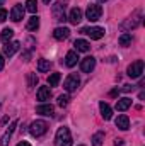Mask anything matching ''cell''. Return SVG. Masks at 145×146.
<instances>
[{
  "label": "cell",
  "instance_id": "obj_17",
  "mask_svg": "<svg viewBox=\"0 0 145 146\" xmlns=\"http://www.w3.org/2000/svg\"><path fill=\"white\" fill-rule=\"evenodd\" d=\"M68 21L72 22V24H79L80 21H82V10L79 9V7H75V9H72L70 10V15H68Z\"/></svg>",
  "mask_w": 145,
  "mask_h": 146
},
{
  "label": "cell",
  "instance_id": "obj_13",
  "mask_svg": "<svg viewBox=\"0 0 145 146\" xmlns=\"http://www.w3.org/2000/svg\"><path fill=\"white\" fill-rule=\"evenodd\" d=\"M114 122H116V127L121 129V131H126V129L130 127V119H128V115H125V114L118 115Z\"/></svg>",
  "mask_w": 145,
  "mask_h": 146
},
{
  "label": "cell",
  "instance_id": "obj_7",
  "mask_svg": "<svg viewBox=\"0 0 145 146\" xmlns=\"http://www.w3.org/2000/svg\"><path fill=\"white\" fill-rule=\"evenodd\" d=\"M53 17H55V21H58V22H63V21H67V15H65V2L63 0H60L55 7H53Z\"/></svg>",
  "mask_w": 145,
  "mask_h": 146
},
{
  "label": "cell",
  "instance_id": "obj_18",
  "mask_svg": "<svg viewBox=\"0 0 145 146\" xmlns=\"http://www.w3.org/2000/svg\"><path fill=\"white\" fill-rule=\"evenodd\" d=\"M50 97H51L50 87H39V90H38V100L44 102V100H50Z\"/></svg>",
  "mask_w": 145,
  "mask_h": 146
},
{
  "label": "cell",
  "instance_id": "obj_22",
  "mask_svg": "<svg viewBox=\"0 0 145 146\" xmlns=\"http://www.w3.org/2000/svg\"><path fill=\"white\" fill-rule=\"evenodd\" d=\"M50 68H51V63H50L48 60H44V58H41V60L38 61V72H39V73L50 72Z\"/></svg>",
  "mask_w": 145,
  "mask_h": 146
},
{
  "label": "cell",
  "instance_id": "obj_3",
  "mask_svg": "<svg viewBox=\"0 0 145 146\" xmlns=\"http://www.w3.org/2000/svg\"><path fill=\"white\" fill-rule=\"evenodd\" d=\"M101 15H103V9H101V5L92 3V5H89V7H87V10H85V17H87L91 22L99 21V19H101Z\"/></svg>",
  "mask_w": 145,
  "mask_h": 146
},
{
  "label": "cell",
  "instance_id": "obj_31",
  "mask_svg": "<svg viewBox=\"0 0 145 146\" xmlns=\"http://www.w3.org/2000/svg\"><path fill=\"white\" fill-rule=\"evenodd\" d=\"M7 19V10L5 9H0V22H3Z\"/></svg>",
  "mask_w": 145,
  "mask_h": 146
},
{
  "label": "cell",
  "instance_id": "obj_14",
  "mask_svg": "<svg viewBox=\"0 0 145 146\" xmlns=\"http://www.w3.org/2000/svg\"><path fill=\"white\" fill-rule=\"evenodd\" d=\"M68 36H70V29L68 27H56L53 31V37L58 39V41H63V39H67Z\"/></svg>",
  "mask_w": 145,
  "mask_h": 146
},
{
  "label": "cell",
  "instance_id": "obj_1",
  "mask_svg": "<svg viewBox=\"0 0 145 146\" xmlns=\"http://www.w3.org/2000/svg\"><path fill=\"white\" fill-rule=\"evenodd\" d=\"M55 146H72V136L68 127H60L55 136Z\"/></svg>",
  "mask_w": 145,
  "mask_h": 146
},
{
  "label": "cell",
  "instance_id": "obj_35",
  "mask_svg": "<svg viewBox=\"0 0 145 146\" xmlns=\"http://www.w3.org/2000/svg\"><path fill=\"white\" fill-rule=\"evenodd\" d=\"M17 146H31V145H29L28 141H21V143H19V145H17Z\"/></svg>",
  "mask_w": 145,
  "mask_h": 146
},
{
  "label": "cell",
  "instance_id": "obj_9",
  "mask_svg": "<svg viewBox=\"0 0 145 146\" xmlns=\"http://www.w3.org/2000/svg\"><path fill=\"white\" fill-rule=\"evenodd\" d=\"M94 68H96V58L87 56V58H84V60L80 61V70L84 73H91Z\"/></svg>",
  "mask_w": 145,
  "mask_h": 146
},
{
  "label": "cell",
  "instance_id": "obj_33",
  "mask_svg": "<svg viewBox=\"0 0 145 146\" xmlns=\"http://www.w3.org/2000/svg\"><path fill=\"white\" fill-rule=\"evenodd\" d=\"M123 145V139H114V146H121Z\"/></svg>",
  "mask_w": 145,
  "mask_h": 146
},
{
  "label": "cell",
  "instance_id": "obj_32",
  "mask_svg": "<svg viewBox=\"0 0 145 146\" xmlns=\"http://www.w3.org/2000/svg\"><path fill=\"white\" fill-rule=\"evenodd\" d=\"M3 66H5V60H3V56L0 54V70H3Z\"/></svg>",
  "mask_w": 145,
  "mask_h": 146
},
{
  "label": "cell",
  "instance_id": "obj_25",
  "mask_svg": "<svg viewBox=\"0 0 145 146\" xmlns=\"http://www.w3.org/2000/svg\"><path fill=\"white\" fill-rule=\"evenodd\" d=\"M103 141H104V133L99 131L92 136V146H103Z\"/></svg>",
  "mask_w": 145,
  "mask_h": 146
},
{
  "label": "cell",
  "instance_id": "obj_37",
  "mask_svg": "<svg viewBox=\"0 0 145 146\" xmlns=\"http://www.w3.org/2000/svg\"><path fill=\"white\" fill-rule=\"evenodd\" d=\"M2 3H3V0H0V5H2Z\"/></svg>",
  "mask_w": 145,
  "mask_h": 146
},
{
  "label": "cell",
  "instance_id": "obj_23",
  "mask_svg": "<svg viewBox=\"0 0 145 146\" xmlns=\"http://www.w3.org/2000/svg\"><path fill=\"white\" fill-rule=\"evenodd\" d=\"M26 27H28L29 31H38V29H39V17H38V15H33V17L28 21Z\"/></svg>",
  "mask_w": 145,
  "mask_h": 146
},
{
  "label": "cell",
  "instance_id": "obj_10",
  "mask_svg": "<svg viewBox=\"0 0 145 146\" xmlns=\"http://www.w3.org/2000/svg\"><path fill=\"white\" fill-rule=\"evenodd\" d=\"M15 127H17V121H14V122L9 126V129L3 133V136H2V139H0V146H9V143H10V138H12V134H14Z\"/></svg>",
  "mask_w": 145,
  "mask_h": 146
},
{
  "label": "cell",
  "instance_id": "obj_5",
  "mask_svg": "<svg viewBox=\"0 0 145 146\" xmlns=\"http://www.w3.org/2000/svg\"><path fill=\"white\" fill-rule=\"evenodd\" d=\"M140 22H142V14H140V12H135L130 19H126V21L121 24V27H123L125 31H130V29L138 27V26H140Z\"/></svg>",
  "mask_w": 145,
  "mask_h": 146
},
{
  "label": "cell",
  "instance_id": "obj_34",
  "mask_svg": "<svg viewBox=\"0 0 145 146\" xmlns=\"http://www.w3.org/2000/svg\"><path fill=\"white\" fill-rule=\"evenodd\" d=\"M118 94H119V90H118V88H114V90H111V94H109V95H113V97H114V95H118Z\"/></svg>",
  "mask_w": 145,
  "mask_h": 146
},
{
  "label": "cell",
  "instance_id": "obj_16",
  "mask_svg": "<svg viewBox=\"0 0 145 146\" xmlns=\"http://www.w3.org/2000/svg\"><path fill=\"white\" fill-rule=\"evenodd\" d=\"M73 46H75L77 53H87V51L91 49V44H89L85 39H77V41L73 42Z\"/></svg>",
  "mask_w": 145,
  "mask_h": 146
},
{
  "label": "cell",
  "instance_id": "obj_38",
  "mask_svg": "<svg viewBox=\"0 0 145 146\" xmlns=\"http://www.w3.org/2000/svg\"><path fill=\"white\" fill-rule=\"evenodd\" d=\"M97 2H106V0H97Z\"/></svg>",
  "mask_w": 145,
  "mask_h": 146
},
{
  "label": "cell",
  "instance_id": "obj_12",
  "mask_svg": "<svg viewBox=\"0 0 145 146\" xmlns=\"http://www.w3.org/2000/svg\"><path fill=\"white\" fill-rule=\"evenodd\" d=\"M24 7L21 5V3H17V5H14L12 7V10H10V19L14 21V22H19L22 17H24Z\"/></svg>",
  "mask_w": 145,
  "mask_h": 146
},
{
  "label": "cell",
  "instance_id": "obj_36",
  "mask_svg": "<svg viewBox=\"0 0 145 146\" xmlns=\"http://www.w3.org/2000/svg\"><path fill=\"white\" fill-rule=\"evenodd\" d=\"M43 2H44V3H50V2H51V0H43Z\"/></svg>",
  "mask_w": 145,
  "mask_h": 146
},
{
  "label": "cell",
  "instance_id": "obj_29",
  "mask_svg": "<svg viewBox=\"0 0 145 146\" xmlns=\"http://www.w3.org/2000/svg\"><path fill=\"white\" fill-rule=\"evenodd\" d=\"M36 83H38V76L34 75V73H29V75H28V87L33 88Z\"/></svg>",
  "mask_w": 145,
  "mask_h": 146
},
{
  "label": "cell",
  "instance_id": "obj_19",
  "mask_svg": "<svg viewBox=\"0 0 145 146\" xmlns=\"http://www.w3.org/2000/svg\"><path fill=\"white\" fill-rule=\"evenodd\" d=\"M99 110H101V115H103V119L109 121V119L113 117V110H111V107H109L106 102H101V104H99Z\"/></svg>",
  "mask_w": 145,
  "mask_h": 146
},
{
  "label": "cell",
  "instance_id": "obj_30",
  "mask_svg": "<svg viewBox=\"0 0 145 146\" xmlns=\"http://www.w3.org/2000/svg\"><path fill=\"white\" fill-rule=\"evenodd\" d=\"M68 100H70L68 95H60L58 97V106L60 107H65V106H68Z\"/></svg>",
  "mask_w": 145,
  "mask_h": 146
},
{
  "label": "cell",
  "instance_id": "obj_8",
  "mask_svg": "<svg viewBox=\"0 0 145 146\" xmlns=\"http://www.w3.org/2000/svg\"><path fill=\"white\" fill-rule=\"evenodd\" d=\"M82 34H87V36H91V39H101V37L104 36V29L103 27H84L82 31H80Z\"/></svg>",
  "mask_w": 145,
  "mask_h": 146
},
{
  "label": "cell",
  "instance_id": "obj_20",
  "mask_svg": "<svg viewBox=\"0 0 145 146\" xmlns=\"http://www.w3.org/2000/svg\"><path fill=\"white\" fill-rule=\"evenodd\" d=\"M53 106L51 104H41V106H38L36 107V112L38 114H41V115H51L53 114Z\"/></svg>",
  "mask_w": 145,
  "mask_h": 146
},
{
  "label": "cell",
  "instance_id": "obj_6",
  "mask_svg": "<svg viewBox=\"0 0 145 146\" xmlns=\"http://www.w3.org/2000/svg\"><path fill=\"white\" fill-rule=\"evenodd\" d=\"M79 85H80V78H79V75H77V73L68 75V76H67V80H65V83H63V87H65V90H67V92H75V90L79 88Z\"/></svg>",
  "mask_w": 145,
  "mask_h": 146
},
{
  "label": "cell",
  "instance_id": "obj_26",
  "mask_svg": "<svg viewBox=\"0 0 145 146\" xmlns=\"http://www.w3.org/2000/svg\"><path fill=\"white\" fill-rule=\"evenodd\" d=\"M28 12H31V14H36L38 10V0H26V7H24Z\"/></svg>",
  "mask_w": 145,
  "mask_h": 146
},
{
  "label": "cell",
  "instance_id": "obj_21",
  "mask_svg": "<svg viewBox=\"0 0 145 146\" xmlns=\"http://www.w3.org/2000/svg\"><path fill=\"white\" fill-rule=\"evenodd\" d=\"M130 106H132V99H128V97H123V99H119V100L116 102V110L123 112V110L128 109Z\"/></svg>",
  "mask_w": 145,
  "mask_h": 146
},
{
  "label": "cell",
  "instance_id": "obj_2",
  "mask_svg": "<svg viewBox=\"0 0 145 146\" xmlns=\"http://www.w3.org/2000/svg\"><path fill=\"white\" fill-rule=\"evenodd\" d=\"M48 131V124L44 122V121H34V122H31V126H29V133L34 136V138H39V136H43L44 133Z\"/></svg>",
  "mask_w": 145,
  "mask_h": 146
},
{
  "label": "cell",
  "instance_id": "obj_24",
  "mask_svg": "<svg viewBox=\"0 0 145 146\" xmlns=\"http://www.w3.org/2000/svg\"><path fill=\"white\" fill-rule=\"evenodd\" d=\"M12 37H14V31H12L10 27H5V29L2 31V34H0V39H2V42H9Z\"/></svg>",
  "mask_w": 145,
  "mask_h": 146
},
{
  "label": "cell",
  "instance_id": "obj_4",
  "mask_svg": "<svg viewBox=\"0 0 145 146\" xmlns=\"http://www.w3.org/2000/svg\"><path fill=\"white\" fill-rule=\"evenodd\" d=\"M126 73H128L130 78H140L142 73H144V61H142V60H137L135 63H132V65L128 66Z\"/></svg>",
  "mask_w": 145,
  "mask_h": 146
},
{
  "label": "cell",
  "instance_id": "obj_15",
  "mask_svg": "<svg viewBox=\"0 0 145 146\" xmlns=\"http://www.w3.org/2000/svg\"><path fill=\"white\" fill-rule=\"evenodd\" d=\"M77 61H79V53L77 51H68L67 56H65V65L68 68H72V66L77 65Z\"/></svg>",
  "mask_w": 145,
  "mask_h": 146
},
{
  "label": "cell",
  "instance_id": "obj_11",
  "mask_svg": "<svg viewBox=\"0 0 145 146\" xmlns=\"http://www.w3.org/2000/svg\"><path fill=\"white\" fill-rule=\"evenodd\" d=\"M21 48V42L19 41H9V42H5V46H3V54L5 56H14L15 54V51Z\"/></svg>",
  "mask_w": 145,
  "mask_h": 146
},
{
  "label": "cell",
  "instance_id": "obj_28",
  "mask_svg": "<svg viewBox=\"0 0 145 146\" xmlns=\"http://www.w3.org/2000/svg\"><path fill=\"white\" fill-rule=\"evenodd\" d=\"M132 39H133V37H132L130 33H125V34L119 36V44H121V46H128V44H132Z\"/></svg>",
  "mask_w": 145,
  "mask_h": 146
},
{
  "label": "cell",
  "instance_id": "obj_27",
  "mask_svg": "<svg viewBox=\"0 0 145 146\" xmlns=\"http://www.w3.org/2000/svg\"><path fill=\"white\" fill-rule=\"evenodd\" d=\"M48 83H50V87H56L60 83V73H51L48 76Z\"/></svg>",
  "mask_w": 145,
  "mask_h": 146
}]
</instances>
